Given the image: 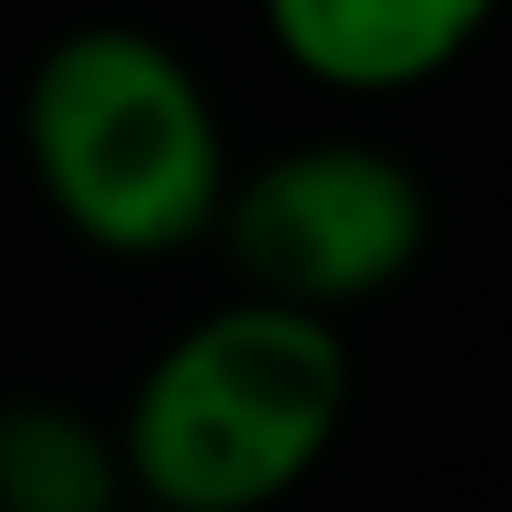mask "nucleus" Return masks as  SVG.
I'll return each instance as SVG.
<instances>
[{
  "mask_svg": "<svg viewBox=\"0 0 512 512\" xmlns=\"http://www.w3.org/2000/svg\"><path fill=\"white\" fill-rule=\"evenodd\" d=\"M344 408L352 352L336 320L240 288L144 360L112 440L128 496L160 512H272L328 464Z\"/></svg>",
  "mask_w": 512,
  "mask_h": 512,
  "instance_id": "1",
  "label": "nucleus"
},
{
  "mask_svg": "<svg viewBox=\"0 0 512 512\" xmlns=\"http://www.w3.org/2000/svg\"><path fill=\"white\" fill-rule=\"evenodd\" d=\"M24 168L72 240L128 264L208 240L232 184L208 80L144 24H72L32 56Z\"/></svg>",
  "mask_w": 512,
  "mask_h": 512,
  "instance_id": "2",
  "label": "nucleus"
},
{
  "mask_svg": "<svg viewBox=\"0 0 512 512\" xmlns=\"http://www.w3.org/2000/svg\"><path fill=\"white\" fill-rule=\"evenodd\" d=\"M208 240L248 296L336 320L416 272L432 240V192L392 144L312 136L232 176Z\"/></svg>",
  "mask_w": 512,
  "mask_h": 512,
  "instance_id": "3",
  "label": "nucleus"
},
{
  "mask_svg": "<svg viewBox=\"0 0 512 512\" xmlns=\"http://www.w3.org/2000/svg\"><path fill=\"white\" fill-rule=\"evenodd\" d=\"M280 64L328 96H408L472 56L504 0H256Z\"/></svg>",
  "mask_w": 512,
  "mask_h": 512,
  "instance_id": "4",
  "label": "nucleus"
},
{
  "mask_svg": "<svg viewBox=\"0 0 512 512\" xmlns=\"http://www.w3.org/2000/svg\"><path fill=\"white\" fill-rule=\"evenodd\" d=\"M128 464L112 424L56 392L0 400V512H120Z\"/></svg>",
  "mask_w": 512,
  "mask_h": 512,
  "instance_id": "5",
  "label": "nucleus"
},
{
  "mask_svg": "<svg viewBox=\"0 0 512 512\" xmlns=\"http://www.w3.org/2000/svg\"><path fill=\"white\" fill-rule=\"evenodd\" d=\"M120 512H160V504H144V496H128V504H120Z\"/></svg>",
  "mask_w": 512,
  "mask_h": 512,
  "instance_id": "6",
  "label": "nucleus"
}]
</instances>
